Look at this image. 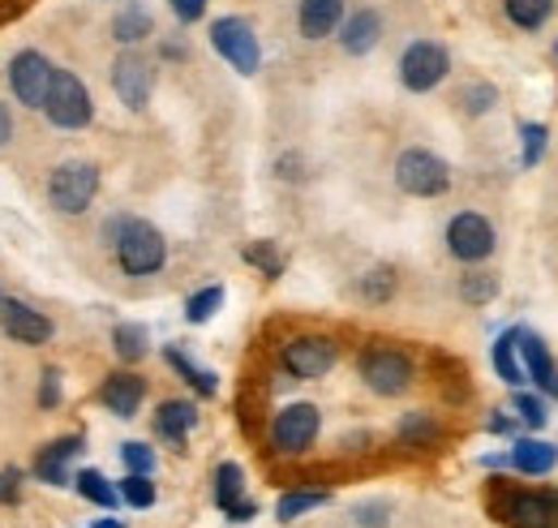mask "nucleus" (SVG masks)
I'll return each mask as SVG.
<instances>
[{"label":"nucleus","mask_w":558,"mask_h":528,"mask_svg":"<svg viewBox=\"0 0 558 528\" xmlns=\"http://www.w3.org/2000/svg\"><path fill=\"white\" fill-rule=\"evenodd\" d=\"M104 245H112L117 263L130 279H146V275H159L163 263H168V241L163 232L150 224V219H138V215H112L104 224Z\"/></svg>","instance_id":"obj_1"},{"label":"nucleus","mask_w":558,"mask_h":528,"mask_svg":"<svg viewBox=\"0 0 558 528\" xmlns=\"http://www.w3.org/2000/svg\"><path fill=\"white\" fill-rule=\"evenodd\" d=\"M356 370H361V383L383 399L404 396V392L413 387V379H417L413 357H409L404 348H391V344H374V348H365L361 361H356Z\"/></svg>","instance_id":"obj_2"},{"label":"nucleus","mask_w":558,"mask_h":528,"mask_svg":"<svg viewBox=\"0 0 558 528\" xmlns=\"http://www.w3.org/2000/svg\"><path fill=\"white\" fill-rule=\"evenodd\" d=\"M57 130H86L95 121V99H90V86L73 73V69H57L52 73V86H48V99L39 108Z\"/></svg>","instance_id":"obj_3"},{"label":"nucleus","mask_w":558,"mask_h":528,"mask_svg":"<svg viewBox=\"0 0 558 528\" xmlns=\"http://www.w3.org/2000/svg\"><path fill=\"white\" fill-rule=\"evenodd\" d=\"M99 185H104V177H99V168L90 159H65L48 177V202L61 215H86L99 199Z\"/></svg>","instance_id":"obj_4"},{"label":"nucleus","mask_w":558,"mask_h":528,"mask_svg":"<svg viewBox=\"0 0 558 528\" xmlns=\"http://www.w3.org/2000/svg\"><path fill=\"white\" fill-rule=\"evenodd\" d=\"M207 35H210V48L219 52V61H228L241 77H254L263 69V39H258V31L245 17H236V13L215 17Z\"/></svg>","instance_id":"obj_5"},{"label":"nucleus","mask_w":558,"mask_h":528,"mask_svg":"<svg viewBox=\"0 0 558 528\" xmlns=\"http://www.w3.org/2000/svg\"><path fill=\"white\" fill-rule=\"evenodd\" d=\"M396 185L409 199H442L451 190V164L425 146H409L396 159Z\"/></svg>","instance_id":"obj_6"},{"label":"nucleus","mask_w":558,"mask_h":528,"mask_svg":"<svg viewBox=\"0 0 558 528\" xmlns=\"http://www.w3.org/2000/svg\"><path fill=\"white\" fill-rule=\"evenodd\" d=\"M318 434H323V412L310 399L283 404L271 417V447L279 456H305L318 443Z\"/></svg>","instance_id":"obj_7"},{"label":"nucleus","mask_w":558,"mask_h":528,"mask_svg":"<svg viewBox=\"0 0 558 528\" xmlns=\"http://www.w3.org/2000/svg\"><path fill=\"white\" fill-rule=\"evenodd\" d=\"M451 73V52L438 39H413L400 52V86L413 95H429L434 86H442Z\"/></svg>","instance_id":"obj_8"},{"label":"nucleus","mask_w":558,"mask_h":528,"mask_svg":"<svg viewBox=\"0 0 558 528\" xmlns=\"http://www.w3.org/2000/svg\"><path fill=\"white\" fill-rule=\"evenodd\" d=\"M336 361H340V344L331 335H292L279 352V365L301 383L327 379L336 370Z\"/></svg>","instance_id":"obj_9"},{"label":"nucleus","mask_w":558,"mask_h":528,"mask_svg":"<svg viewBox=\"0 0 558 528\" xmlns=\"http://www.w3.org/2000/svg\"><path fill=\"white\" fill-rule=\"evenodd\" d=\"M442 241H447V254L464 266H482L489 254L498 250V232H494V224H489L482 211H460V215H451Z\"/></svg>","instance_id":"obj_10"},{"label":"nucleus","mask_w":558,"mask_h":528,"mask_svg":"<svg viewBox=\"0 0 558 528\" xmlns=\"http://www.w3.org/2000/svg\"><path fill=\"white\" fill-rule=\"evenodd\" d=\"M52 73H57V65L44 52H35V48L17 52L9 61V91H13V99L26 104V108H44L48 86H52Z\"/></svg>","instance_id":"obj_11"},{"label":"nucleus","mask_w":558,"mask_h":528,"mask_svg":"<svg viewBox=\"0 0 558 528\" xmlns=\"http://www.w3.org/2000/svg\"><path fill=\"white\" fill-rule=\"evenodd\" d=\"M112 91H117V99L130 112H142L150 104V95H155V65L142 57L138 48H125L112 61Z\"/></svg>","instance_id":"obj_12"},{"label":"nucleus","mask_w":558,"mask_h":528,"mask_svg":"<svg viewBox=\"0 0 558 528\" xmlns=\"http://www.w3.org/2000/svg\"><path fill=\"white\" fill-rule=\"evenodd\" d=\"M0 327L4 335L13 339V344H26V348H39V344H48L52 339V319L48 314H39L35 305H26V301H0Z\"/></svg>","instance_id":"obj_13"},{"label":"nucleus","mask_w":558,"mask_h":528,"mask_svg":"<svg viewBox=\"0 0 558 528\" xmlns=\"http://www.w3.org/2000/svg\"><path fill=\"white\" fill-rule=\"evenodd\" d=\"M520 361H524L529 383L546 399H558V361H555V352H550V344H546L537 331L520 327Z\"/></svg>","instance_id":"obj_14"},{"label":"nucleus","mask_w":558,"mask_h":528,"mask_svg":"<svg viewBox=\"0 0 558 528\" xmlns=\"http://www.w3.org/2000/svg\"><path fill=\"white\" fill-rule=\"evenodd\" d=\"M502 520H511L515 528L558 525V494H542V490H507Z\"/></svg>","instance_id":"obj_15"},{"label":"nucleus","mask_w":558,"mask_h":528,"mask_svg":"<svg viewBox=\"0 0 558 528\" xmlns=\"http://www.w3.org/2000/svg\"><path fill=\"white\" fill-rule=\"evenodd\" d=\"M344 17H349V4L344 0H296V31L310 44L331 39Z\"/></svg>","instance_id":"obj_16"},{"label":"nucleus","mask_w":558,"mask_h":528,"mask_svg":"<svg viewBox=\"0 0 558 528\" xmlns=\"http://www.w3.org/2000/svg\"><path fill=\"white\" fill-rule=\"evenodd\" d=\"M142 399H146V379L134 374V370H117V374H108L104 387H99V404H104L112 417H121V421L138 417Z\"/></svg>","instance_id":"obj_17"},{"label":"nucleus","mask_w":558,"mask_h":528,"mask_svg":"<svg viewBox=\"0 0 558 528\" xmlns=\"http://www.w3.org/2000/svg\"><path fill=\"white\" fill-rule=\"evenodd\" d=\"M336 39H340V48H344L349 57H369V52L383 44V13H378V9H356V13H349V17L340 22Z\"/></svg>","instance_id":"obj_18"},{"label":"nucleus","mask_w":558,"mask_h":528,"mask_svg":"<svg viewBox=\"0 0 558 528\" xmlns=\"http://www.w3.org/2000/svg\"><path fill=\"white\" fill-rule=\"evenodd\" d=\"M82 447H86V439H82V434L52 439V443L39 452V460H35V477H39L44 485H73L70 460L73 456H82Z\"/></svg>","instance_id":"obj_19"},{"label":"nucleus","mask_w":558,"mask_h":528,"mask_svg":"<svg viewBox=\"0 0 558 528\" xmlns=\"http://www.w3.org/2000/svg\"><path fill=\"white\" fill-rule=\"evenodd\" d=\"M194 425H198V404H190V399H163L155 408V434L163 443H172L177 452H185V439L194 434Z\"/></svg>","instance_id":"obj_20"},{"label":"nucleus","mask_w":558,"mask_h":528,"mask_svg":"<svg viewBox=\"0 0 558 528\" xmlns=\"http://www.w3.org/2000/svg\"><path fill=\"white\" fill-rule=\"evenodd\" d=\"M555 464H558V443H546L537 434H524V439L511 443V468L524 472V477H546V472H555Z\"/></svg>","instance_id":"obj_21"},{"label":"nucleus","mask_w":558,"mask_h":528,"mask_svg":"<svg viewBox=\"0 0 558 528\" xmlns=\"http://www.w3.org/2000/svg\"><path fill=\"white\" fill-rule=\"evenodd\" d=\"M155 35V17H150V9L142 4V0H125L117 13H112V39L121 44V48H138Z\"/></svg>","instance_id":"obj_22"},{"label":"nucleus","mask_w":558,"mask_h":528,"mask_svg":"<svg viewBox=\"0 0 558 528\" xmlns=\"http://www.w3.org/2000/svg\"><path fill=\"white\" fill-rule=\"evenodd\" d=\"M489 361H494V374L507 383V387H524L529 383V374H524V361H520V327H507L498 339H494V348H489Z\"/></svg>","instance_id":"obj_23"},{"label":"nucleus","mask_w":558,"mask_h":528,"mask_svg":"<svg viewBox=\"0 0 558 528\" xmlns=\"http://www.w3.org/2000/svg\"><path fill=\"white\" fill-rule=\"evenodd\" d=\"M163 361H168V365H172V370H177V374H181V379H185V383H190V387H194V392H198L203 399H210L215 392H219V379H215V370L198 365V361H194L185 348L168 344V348H163Z\"/></svg>","instance_id":"obj_24"},{"label":"nucleus","mask_w":558,"mask_h":528,"mask_svg":"<svg viewBox=\"0 0 558 528\" xmlns=\"http://www.w3.org/2000/svg\"><path fill=\"white\" fill-rule=\"evenodd\" d=\"M558 0H502V17L515 26V31H524V35H533V31H542L550 17H555Z\"/></svg>","instance_id":"obj_25"},{"label":"nucleus","mask_w":558,"mask_h":528,"mask_svg":"<svg viewBox=\"0 0 558 528\" xmlns=\"http://www.w3.org/2000/svg\"><path fill=\"white\" fill-rule=\"evenodd\" d=\"M73 490H77L86 503L104 507V512H117V503H121L117 481H108L99 468H77V472H73Z\"/></svg>","instance_id":"obj_26"},{"label":"nucleus","mask_w":558,"mask_h":528,"mask_svg":"<svg viewBox=\"0 0 558 528\" xmlns=\"http://www.w3.org/2000/svg\"><path fill=\"white\" fill-rule=\"evenodd\" d=\"M438 434H442V425H438V421H434V417H429V412H404V417H400V425H396V439H400V443H404V447H434V443H438Z\"/></svg>","instance_id":"obj_27"},{"label":"nucleus","mask_w":558,"mask_h":528,"mask_svg":"<svg viewBox=\"0 0 558 528\" xmlns=\"http://www.w3.org/2000/svg\"><path fill=\"white\" fill-rule=\"evenodd\" d=\"M210 494H215V507H219V512H228L232 503H241V499H245V468L236 460H223L215 468Z\"/></svg>","instance_id":"obj_28"},{"label":"nucleus","mask_w":558,"mask_h":528,"mask_svg":"<svg viewBox=\"0 0 558 528\" xmlns=\"http://www.w3.org/2000/svg\"><path fill=\"white\" fill-rule=\"evenodd\" d=\"M327 503H331V494H327V490H288V494L276 503V520L292 525V520H301L305 512L327 507Z\"/></svg>","instance_id":"obj_29"},{"label":"nucleus","mask_w":558,"mask_h":528,"mask_svg":"<svg viewBox=\"0 0 558 528\" xmlns=\"http://www.w3.org/2000/svg\"><path fill=\"white\" fill-rule=\"evenodd\" d=\"M112 348H117L121 361L138 365L142 357L150 352V335H146L142 323H117V327H112Z\"/></svg>","instance_id":"obj_30"},{"label":"nucleus","mask_w":558,"mask_h":528,"mask_svg":"<svg viewBox=\"0 0 558 528\" xmlns=\"http://www.w3.org/2000/svg\"><path fill=\"white\" fill-rule=\"evenodd\" d=\"M511 412L520 417V425H524V430L542 434V430H546V421H550V399L542 396V392H515Z\"/></svg>","instance_id":"obj_31"},{"label":"nucleus","mask_w":558,"mask_h":528,"mask_svg":"<svg viewBox=\"0 0 558 528\" xmlns=\"http://www.w3.org/2000/svg\"><path fill=\"white\" fill-rule=\"evenodd\" d=\"M223 284H207V288H198L190 301H185V323H194V327H203V323H210L219 310H223Z\"/></svg>","instance_id":"obj_32"},{"label":"nucleus","mask_w":558,"mask_h":528,"mask_svg":"<svg viewBox=\"0 0 558 528\" xmlns=\"http://www.w3.org/2000/svg\"><path fill=\"white\" fill-rule=\"evenodd\" d=\"M546 151H550V130L542 121H524L520 125V164L524 168H537L546 159Z\"/></svg>","instance_id":"obj_33"},{"label":"nucleus","mask_w":558,"mask_h":528,"mask_svg":"<svg viewBox=\"0 0 558 528\" xmlns=\"http://www.w3.org/2000/svg\"><path fill=\"white\" fill-rule=\"evenodd\" d=\"M356 292H361V301H369V305L391 301V297H396V271H391V266H374V271H365L361 284H356Z\"/></svg>","instance_id":"obj_34"},{"label":"nucleus","mask_w":558,"mask_h":528,"mask_svg":"<svg viewBox=\"0 0 558 528\" xmlns=\"http://www.w3.org/2000/svg\"><path fill=\"white\" fill-rule=\"evenodd\" d=\"M498 297V275L494 271H469L464 279H460V301H469V305H489Z\"/></svg>","instance_id":"obj_35"},{"label":"nucleus","mask_w":558,"mask_h":528,"mask_svg":"<svg viewBox=\"0 0 558 528\" xmlns=\"http://www.w3.org/2000/svg\"><path fill=\"white\" fill-rule=\"evenodd\" d=\"M117 490H121V503H130V507H138V512H146V507H155V481L146 477V472H125L121 481H117Z\"/></svg>","instance_id":"obj_36"},{"label":"nucleus","mask_w":558,"mask_h":528,"mask_svg":"<svg viewBox=\"0 0 558 528\" xmlns=\"http://www.w3.org/2000/svg\"><path fill=\"white\" fill-rule=\"evenodd\" d=\"M494 104H498V86L494 82H469L460 91V108L469 117H486V112H494Z\"/></svg>","instance_id":"obj_37"},{"label":"nucleus","mask_w":558,"mask_h":528,"mask_svg":"<svg viewBox=\"0 0 558 528\" xmlns=\"http://www.w3.org/2000/svg\"><path fill=\"white\" fill-rule=\"evenodd\" d=\"M245 263L254 266V271H263L267 279H279V275H283V254H279L276 241H254V245H245Z\"/></svg>","instance_id":"obj_38"},{"label":"nucleus","mask_w":558,"mask_h":528,"mask_svg":"<svg viewBox=\"0 0 558 528\" xmlns=\"http://www.w3.org/2000/svg\"><path fill=\"white\" fill-rule=\"evenodd\" d=\"M121 464H125V472H155V447L150 443H138V439H130V443H121Z\"/></svg>","instance_id":"obj_39"},{"label":"nucleus","mask_w":558,"mask_h":528,"mask_svg":"<svg viewBox=\"0 0 558 528\" xmlns=\"http://www.w3.org/2000/svg\"><path fill=\"white\" fill-rule=\"evenodd\" d=\"M61 379H65V374H61L57 365L39 374V408H44V412H52V408L61 404V396H65V387H61Z\"/></svg>","instance_id":"obj_40"},{"label":"nucleus","mask_w":558,"mask_h":528,"mask_svg":"<svg viewBox=\"0 0 558 528\" xmlns=\"http://www.w3.org/2000/svg\"><path fill=\"white\" fill-rule=\"evenodd\" d=\"M207 4H210V0H168L172 17H177L181 26H194V22H203V17H207Z\"/></svg>","instance_id":"obj_41"},{"label":"nucleus","mask_w":558,"mask_h":528,"mask_svg":"<svg viewBox=\"0 0 558 528\" xmlns=\"http://www.w3.org/2000/svg\"><path fill=\"white\" fill-rule=\"evenodd\" d=\"M352 516H356V525L361 528H387L391 525V507H387V503H361Z\"/></svg>","instance_id":"obj_42"},{"label":"nucleus","mask_w":558,"mask_h":528,"mask_svg":"<svg viewBox=\"0 0 558 528\" xmlns=\"http://www.w3.org/2000/svg\"><path fill=\"white\" fill-rule=\"evenodd\" d=\"M22 499V472L17 468H0V507H13Z\"/></svg>","instance_id":"obj_43"},{"label":"nucleus","mask_w":558,"mask_h":528,"mask_svg":"<svg viewBox=\"0 0 558 528\" xmlns=\"http://www.w3.org/2000/svg\"><path fill=\"white\" fill-rule=\"evenodd\" d=\"M486 430H489V434H498V439H515V430H520V417H511V412H502V408H498V412H494V417L486 421Z\"/></svg>","instance_id":"obj_44"},{"label":"nucleus","mask_w":558,"mask_h":528,"mask_svg":"<svg viewBox=\"0 0 558 528\" xmlns=\"http://www.w3.org/2000/svg\"><path fill=\"white\" fill-rule=\"evenodd\" d=\"M223 516H228L232 525H250V520L258 516V503H250V499H241V503H232V507H228Z\"/></svg>","instance_id":"obj_45"},{"label":"nucleus","mask_w":558,"mask_h":528,"mask_svg":"<svg viewBox=\"0 0 558 528\" xmlns=\"http://www.w3.org/2000/svg\"><path fill=\"white\" fill-rule=\"evenodd\" d=\"M185 52H190V48L177 44V39H163V44H159V57H163V61H185Z\"/></svg>","instance_id":"obj_46"},{"label":"nucleus","mask_w":558,"mask_h":528,"mask_svg":"<svg viewBox=\"0 0 558 528\" xmlns=\"http://www.w3.org/2000/svg\"><path fill=\"white\" fill-rule=\"evenodd\" d=\"M9 133H13V121H9V108L0 104V146L9 142Z\"/></svg>","instance_id":"obj_47"},{"label":"nucleus","mask_w":558,"mask_h":528,"mask_svg":"<svg viewBox=\"0 0 558 528\" xmlns=\"http://www.w3.org/2000/svg\"><path fill=\"white\" fill-rule=\"evenodd\" d=\"M95 528H125V525H121V520H99Z\"/></svg>","instance_id":"obj_48"},{"label":"nucleus","mask_w":558,"mask_h":528,"mask_svg":"<svg viewBox=\"0 0 558 528\" xmlns=\"http://www.w3.org/2000/svg\"><path fill=\"white\" fill-rule=\"evenodd\" d=\"M555 61H558V39H555Z\"/></svg>","instance_id":"obj_49"},{"label":"nucleus","mask_w":558,"mask_h":528,"mask_svg":"<svg viewBox=\"0 0 558 528\" xmlns=\"http://www.w3.org/2000/svg\"><path fill=\"white\" fill-rule=\"evenodd\" d=\"M550 528H558V525H550Z\"/></svg>","instance_id":"obj_50"},{"label":"nucleus","mask_w":558,"mask_h":528,"mask_svg":"<svg viewBox=\"0 0 558 528\" xmlns=\"http://www.w3.org/2000/svg\"><path fill=\"white\" fill-rule=\"evenodd\" d=\"M0 301H4V297H0Z\"/></svg>","instance_id":"obj_51"}]
</instances>
